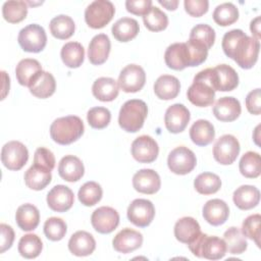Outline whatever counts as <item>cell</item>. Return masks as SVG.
I'll return each mask as SVG.
<instances>
[{
    "label": "cell",
    "instance_id": "6da1fadb",
    "mask_svg": "<svg viewBox=\"0 0 261 261\" xmlns=\"http://www.w3.org/2000/svg\"><path fill=\"white\" fill-rule=\"evenodd\" d=\"M221 46L224 54L233 59L244 69L252 68L258 60L260 42L247 36L242 30H233L227 33Z\"/></svg>",
    "mask_w": 261,
    "mask_h": 261
},
{
    "label": "cell",
    "instance_id": "7a4b0ae2",
    "mask_svg": "<svg viewBox=\"0 0 261 261\" xmlns=\"http://www.w3.org/2000/svg\"><path fill=\"white\" fill-rule=\"evenodd\" d=\"M83 120L75 115L55 119L50 125L51 139L59 145H69L77 141L84 134Z\"/></svg>",
    "mask_w": 261,
    "mask_h": 261
},
{
    "label": "cell",
    "instance_id": "3957f363",
    "mask_svg": "<svg viewBox=\"0 0 261 261\" xmlns=\"http://www.w3.org/2000/svg\"><path fill=\"white\" fill-rule=\"evenodd\" d=\"M147 114L148 107L143 100H128L121 106L119 110V126L127 133H136L144 125Z\"/></svg>",
    "mask_w": 261,
    "mask_h": 261
},
{
    "label": "cell",
    "instance_id": "277c9868",
    "mask_svg": "<svg viewBox=\"0 0 261 261\" xmlns=\"http://www.w3.org/2000/svg\"><path fill=\"white\" fill-rule=\"evenodd\" d=\"M188 246L193 255L208 260H219L226 254V245L222 239L202 232Z\"/></svg>",
    "mask_w": 261,
    "mask_h": 261
},
{
    "label": "cell",
    "instance_id": "5b68a950",
    "mask_svg": "<svg viewBox=\"0 0 261 261\" xmlns=\"http://www.w3.org/2000/svg\"><path fill=\"white\" fill-rule=\"evenodd\" d=\"M189 101L198 107H207L213 104L215 91L209 80L208 68L199 71L193 81V84L187 91Z\"/></svg>",
    "mask_w": 261,
    "mask_h": 261
},
{
    "label": "cell",
    "instance_id": "8992f818",
    "mask_svg": "<svg viewBox=\"0 0 261 261\" xmlns=\"http://www.w3.org/2000/svg\"><path fill=\"white\" fill-rule=\"evenodd\" d=\"M115 7L108 0H95L85 10V20L92 29H102L112 19Z\"/></svg>",
    "mask_w": 261,
    "mask_h": 261
},
{
    "label": "cell",
    "instance_id": "52a82bcc",
    "mask_svg": "<svg viewBox=\"0 0 261 261\" xmlns=\"http://www.w3.org/2000/svg\"><path fill=\"white\" fill-rule=\"evenodd\" d=\"M17 41L23 51L39 53L47 44V35L43 27L31 23L20 30Z\"/></svg>",
    "mask_w": 261,
    "mask_h": 261
},
{
    "label": "cell",
    "instance_id": "ba28073f",
    "mask_svg": "<svg viewBox=\"0 0 261 261\" xmlns=\"http://www.w3.org/2000/svg\"><path fill=\"white\" fill-rule=\"evenodd\" d=\"M197 164L196 155L188 147L174 148L168 155L167 165L171 172L179 175L190 173Z\"/></svg>",
    "mask_w": 261,
    "mask_h": 261
},
{
    "label": "cell",
    "instance_id": "9c48e42d",
    "mask_svg": "<svg viewBox=\"0 0 261 261\" xmlns=\"http://www.w3.org/2000/svg\"><path fill=\"white\" fill-rule=\"evenodd\" d=\"M29 159L27 147L19 141H10L6 143L1 150V161L9 170L21 169Z\"/></svg>",
    "mask_w": 261,
    "mask_h": 261
},
{
    "label": "cell",
    "instance_id": "30bf717a",
    "mask_svg": "<svg viewBox=\"0 0 261 261\" xmlns=\"http://www.w3.org/2000/svg\"><path fill=\"white\" fill-rule=\"evenodd\" d=\"M209 69V79L214 91L229 92L239 85V75L237 71L227 64H219Z\"/></svg>",
    "mask_w": 261,
    "mask_h": 261
},
{
    "label": "cell",
    "instance_id": "8fae6325",
    "mask_svg": "<svg viewBox=\"0 0 261 261\" xmlns=\"http://www.w3.org/2000/svg\"><path fill=\"white\" fill-rule=\"evenodd\" d=\"M240 150V143L234 136L223 135L214 144L213 157L218 163L229 165L236 161Z\"/></svg>",
    "mask_w": 261,
    "mask_h": 261
},
{
    "label": "cell",
    "instance_id": "7c38bea8",
    "mask_svg": "<svg viewBox=\"0 0 261 261\" xmlns=\"http://www.w3.org/2000/svg\"><path fill=\"white\" fill-rule=\"evenodd\" d=\"M146 83V73L142 66L128 64L119 73L118 87L125 93H136L143 89Z\"/></svg>",
    "mask_w": 261,
    "mask_h": 261
},
{
    "label": "cell",
    "instance_id": "4fadbf2b",
    "mask_svg": "<svg viewBox=\"0 0 261 261\" xmlns=\"http://www.w3.org/2000/svg\"><path fill=\"white\" fill-rule=\"evenodd\" d=\"M127 218L139 227L148 226L155 216V207L150 200L136 199L127 207Z\"/></svg>",
    "mask_w": 261,
    "mask_h": 261
},
{
    "label": "cell",
    "instance_id": "5bb4252c",
    "mask_svg": "<svg viewBox=\"0 0 261 261\" xmlns=\"http://www.w3.org/2000/svg\"><path fill=\"white\" fill-rule=\"evenodd\" d=\"M130 151L134 159L138 162L151 163L156 160L159 153V147L152 137L143 135L134 140Z\"/></svg>",
    "mask_w": 261,
    "mask_h": 261
},
{
    "label": "cell",
    "instance_id": "9a60e30c",
    "mask_svg": "<svg viewBox=\"0 0 261 261\" xmlns=\"http://www.w3.org/2000/svg\"><path fill=\"white\" fill-rule=\"evenodd\" d=\"M91 223L99 233H110L119 224V214L112 207L102 206L92 213Z\"/></svg>",
    "mask_w": 261,
    "mask_h": 261
},
{
    "label": "cell",
    "instance_id": "2e32d148",
    "mask_svg": "<svg viewBox=\"0 0 261 261\" xmlns=\"http://www.w3.org/2000/svg\"><path fill=\"white\" fill-rule=\"evenodd\" d=\"M191 115L189 109L179 103H175L169 106L164 115L165 127L169 133L178 134L181 133L188 125Z\"/></svg>",
    "mask_w": 261,
    "mask_h": 261
},
{
    "label": "cell",
    "instance_id": "e0dca14e",
    "mask_svg": "<svg viewBox=\"0 0 261 261\" xmlns=\"http://www.w3.org/2000/svg\"><path fill=\"white\" fill-rule=\"evenodd\" d=\"M73 202V192L63 185L53 187L47 195L48 207L55 212H65L69 210L72 207Z\"/></svg>",
    "mask_w": 261,
    "mask_h": 261
},
{
    "label": "cell",
    "instance_id": "ac0fdd59",
    "mask_svg": "<svg viewBox=\"0 0 261 261\" xmlns=\"http://www.w3.org/2000/svg\"><path fill=\"white\" fill-rule=\"evenodd\" d=\"M133 186L139 193L153 195L159 191L161 187V179L155 170L145 168L134 174Z\"/></svg>",
    "mask_w": 261,
    "mask_h": 261
},
{
    "label": "cell",
    "instance_id": "d6986e66",
    "mask_svg": "<svg viewBox=\"0 0 261 261\" xmlns=\"http://www.w3.org/2000/svg\"><path fill=\"white\" fill-rule=\"evenodd\" d=\"M142 244V233L128 227L121 229L112 241V246L114 250L122 254H127L139 249Z\"/></svg>",
    "mask_w": 261,
    "mask_h": 261
},
{
    "label": "cell",
    "instance_id": "ffe728a7",
    "mask_svg": "<svg viewBox=\"0 0 261 261\" xmlns=\"http://www.w3.org/2000/svg\"><path fill=\"white\" fill-rule=\"evenodd\" d=\"M166 65L174 70H182L190 66V53L186 43H173L164 53Z\"/></svg>",
    "mask_w": 261,
    "mask_h": 261
},
{
    "label": "cell",
    "instance_id": "44dd1931",
    "mask_svg": "<svg viewBox=\"0 0 261 261\" xmlns=\"http://www.w3.org/2000/svg\"><path fill=\"white\" fill-rule=\"evenodd\" d=\"M202 214L204 219L213 226L223 224L229 215L228 205L220 199H212L203 206Z\"/></svg>",
    "mask_w": 261,
    "mask_h": 261
},
{
    "label": "cell",
    "instance_id": "7402d4cb",
    "mask_svg": "<svg viewBox=\"0 0 261 261\" xmlns=\"http://www.w3.org/2000/svg\"><path fill=\"white\" fill-rule=\"evenodd\" d=\"M242 112L241 103L233 97H222L216 101L213 106L214 116L223 122L236 120Z\"/></svg>",
    "mask_w": 261,
    "mask_h": 261
},
{
    "label": "cell",
    "instance_id": "603a6c76",
    "mask_svg": "<svg viewBox=\"0 0 261 261\" xmlns=\"http://www.w3.org/2000/svg\"><path fill=\"white\" fill-rule=\"evenodd\" d=\"M111 43L107 35L99 34L93 37L88 47V58L94 65L103 64L110 53Z\"/></svg>",
    "mask_w": 261,
    "mask_h": 261
},
{
    "label": "cell",
    "instance_id": "cb8c5ba5",
    "mask_svg": "<svg viewBox=\"0 0 261 261\" xmlns=\"http://www.w3.org/2000/svg\"><path fill=\"white\" fill-rule=\"evenodd\" d=\"M29 89L35 97L46 99L54 94L56 90V82L50 72L42 70L33 77L29 85Z\"/></svg>",
    "mask_w": 261,
    "mask_h": 261
},
{
    "label": "cell",
    "instance_id": "d4e9b609",
    "mask_svg": "<svg viewBox=\"0 0 261 261\" xmlns=\"http://www.w3.org/2000/svg\"><path fill=\"white\" fill-rule=\"evenodd\" d=\"M96 249V241L94 237L85 230L74 232L68 241V250L72 255L84 257L91 255Z\"/></svg>",
    "mask_w": 261,
    "mask_h": 261
},
{
    "label": "cell",
    "instance_id": "484cf974",
    "mask_svg": "<svg viewBox=\"0 0 261 261\" xmlns=\"http://www.w3.org/2000/svg\"><path fill=\"white\" fill-rule=\"evenodd\" d=\"M58 173L64 180L73 182L80 180L83 177L85 173V167L79 157L73 155H66L59 161Z\"/></svg>",
    "mask_w": 261,
    "mask_h": 261
},
{
    "label": "cell",
    "instance_id": "4316f807",
    "mask_svg": "<svg viewBox=\"0 0 261 261\" xmlns=\"http://www.w3.org/2000/svg\"><path fill=\"white\" fill-rule=\"evenodd\" d=\"M201 233V227L198 221L190 216L178 219L174 225V237L182 244H191Z\"/></svg>",
    "mask_w": 261,
    "mask_h": 261
},
{
    "label": "cell",
    "instance_id": "83f0119b",
    "mask_svg": "<svg viewBox=\"0 0 261 261\" xmlns=\"http://www.w3.org/2000/svg\"><path fill=\"white\" fill-rule=\"evenodd\" d=\"M23 178L28 188L35 191H41L51 182L52 174L49 168L34 163L25 171Z\"/></svg>",
    "mask_w": 261,
    "mask_h": 261
},
{
    "label": "cell",
    "instance_id": "f1b7e54d",
    "mask_svg": "<svg viewBox=\"0 0 261 261\" xmlns=\"http://www.w3.org/2000/svg\"><path fill=\"white\" fill-rule=\"evenodd\" d=\"M232 200L239 209L250 210L259 204L260 192L254 186L244 185L233 192Z\"/></svg>",
    "mask_w": 261,
    "mask_h": 261
},
{
    "label": "cell",
    "instance_id": "f546056e",
    "mask_svg": "<svg viewBox=\"0 0 261 261\" xmlns=\"http://www.w3.org/2000/svg\"><path fill=\"white\" fill-rule=\"evenodd\" d=\"M118 84L112 77H99L92 86V93L94 97L102 102L113 101L118 96Z\"/></svg>",
    "mask_w": 261,
    "mask_h": 261
},
{
    "label": "cell",
    "instance_id": "4dcf8cb0",
    "mask_svg": "<svg viewBox=\"0 0 261 261\" xmlns=\"http://www.w3.org/2000/svg\"><path fill=\"white\" fill-rule=\"evenodd\" d=\"M15 220L20 229L24 231H31L39 225L40 212L38 208L33 204H22L16 210Z\"/></svg>",
    "mask_w": 261,
    "mask_h": 261
},
{
    "label": "cell",
    "instance_id": "1f68e13d",
    "mask_svg": "<svg viewBox=\"0 0 261 261\" xmlns=\"http://www.w3.org/2000/svg\"><path fill=\"white\" fill-rule=\"evenodd\" d=\"M215 137L213 124L206 119H198L190 128V138L194 144L205 147L212 143Z\"/></svg>",
    "mask_w": 261,
    "mask_h": 261
},
{
    "label": "cell",
    "instance_id": "d6a6232c",
    "mask_svg": "<svg viewBox=\"0 0 261 261\" xmlns=\"http://www.w3.org/2000/svg\"><path fill=\"white\" fill-rule=\"evenodd\" d=\"M180 90V83L177 77L169 74L160 75L154 84V93L161 100L174 99Z\"/></svg>",
    "mask_w": 261,
    "mask_h": 261
},
{
    "label": "cell",
    "instance_id": "836d02e7",
    "mask_svg": "<svg viewBox=\"0 0 261 261\" xmlns=\"http://www.w3.org/2000/svg\"><path fill=\"white\" fill-rule=\"evenodd\" d=\"M139 22L130 17H122L114 22L111 32L113 37L119 42H128L139 34Z\"/></svg>",
    "mask_w": 261,
    "mask_h": 261
},
{
    "label": "cell",
    "instance_id": "e575fe53",
    "mask_svg": "<svg viewBox=\"0 0 261 261\" xmlns=\"http://www.w3.org/2000/svg\"><path fill=\"white\" fill-rule=\"evenodd\" d=\"M60 56L67 67L77 68L84 62L85 49L79 42H68L62 46Z\"/></svg>",
    "mask_w": 261,
    "mask_h": 261
},
{
    "label": "cell",
    "instance_id": "d590c367",
    "mask_svg": "<svg viewBox=\"0 0 261 261\" xmlns=\"http://www.w3.org/2000/svg\"><path fill=\"white\" fill-rule=\"evenodd\" d=\"M49 29L53 37L59 40H66L73 35L75 24L70 16L60 14L51 19L49 23Z\"/></svg>",
    "mask_w": 261,
    "mask_h": 261
},
{
    "label": "cell",
    "instance_id": "8d00e7d4",
    "mask_svg": "<svg viewBox=\"0 0 261 261\" xmlns=\"http://www.w3.org/2000/svg\"><path fill=\"white\" fill-rule=\"evenodd\" d=\"M42 70V66L38 60L24 58L20 60L15 67L16 80L21 86L29 87L33 77Z\"/></svg>",
    "mask_w": 261,
    "mask_h": 261
},
{
    "label": "cell",
    "instance_id": "74e56055",
    "mask_svg": "<svg viewBox=\"0 0 261 261\" xmlns=\"http://www.w3.org/2000/svg\"><path fill=\"white\" fill-rule=\"evenodd\" d=\"M223 241L226 245V251L232 255H240L244 253L248 248L246 237L236 226H231L225 230L223 234Z\"/></svg>",
    "mask_w": 261,
    "mask_h": 261
},
{
    "label": "cell",
    "instance_id": "f35d334b",
    "mask_svg": "<svg viewBox=\"0 0 261 261\" xmlns=\"http://www.w3.org/2000/svg\"><path fill=\"white\" fill-rule=\"evenodd\" d=\"M240 172L247 178H256L261 173V158L257 152H246L239 163Z\"/></svg>",
    "mask_w": 261,
    "mask_h": 261
},
{
    "label": "cell",
    "instance_id": "ab89813d",
    "mask_svg": "<svg viewBox=\"0 0 261 261\" xmlns=\"http://www.w3.org/2000/svg\"><path fill=\"white\" fill-rule=\"evenodd\" d=\"M194 187L199 194L211 195L221 188L220 177L212 172H202L194 180Z\"/></svg>",
    "mask_w": 261,
    "mask_h": 261
},
{
    "label": "cell",
    "instance_id": "60d3db41",
    "mask_svg": "<svg viewBox=\"0 0 261 261\" xmlns=\"http://www.w3.org/2000/svg\"><path fill=\"white\" fill-rule=\"evenodd\" d=\"M17 249L18 253L22 257L27 259H34L41 254L43 249V243L37 234L28 233L20 238Z\"/></svg>",
    "mask_w": 261,
    "mask_h": 261
},
{
    "label": "cell",
    "instance_id": "b9f144b4",
    "mask_svg": "<svg viewBox=\"0 0 261 261\" xmlns=\"http://www.w3.org/2000/svg\"><path fill=\"white\" fill-rule=\"evenodd\" d=\"M2 14L10 23L20 22L27 17L28 5L24 1H6L2 6Z\"/></svg>",
    "mask_w": 261,
    "mask_h": 261
},
{
    "label": "cell",
    "instance_id": "7bdbcfd3",
    "mask_svg": "<svg viewBox=\"0 0 261 261\" xmlns=\"http://www.w3.org/2000/svg\"><path fill=\"white\" fill-rule=\"evenodd\" d=\"M214 21L221 27H227L236 22L239 18V10L237 6L230 2L222 3L213 11Z\"/></svg>",
    "mask_w": 261,
    "mask_h": 261
},
{
    "label": "cell",
    "instance_id": "ee69618b",
    "mask_svg": "<svg viewBox=\"0 0 261 261\" xmlns=\"http://www.w3.org/2000/svg\"><path fill=\"white\" fill-rule=\"evenodd\" d=\"M103 191L101 186L96 181H87L79 190L77 197L80 202L85 206H94L102 199Z\"/></svg>",
    "mask_w": 261,
    "mask_h": 261
},
{
    "label": "cell",
    "instance_id": "f6af8a7d",
    "mask_svg": "<svg viewBox=\"0 0 261 261\" xmlns=\"http://www.w3.org/2000/svg\"><path fill=\"white\" fill-rule=\"evenodd\" d=\"M189 40L197 42L209 50L215 42V31L209 24L199 23L191 30Z\"/></svg>",
    "mask_w": 261,
    "mask_h": 261
},
{
    "label": "cell",
    "instance_id": "bcb514c9",
    "mask_svg": "<svg viewBox=\"0 0 261 261\" xmlns=\"http://www.w3.org/2000/svg\"><path fill=\"white\" fill-rule=\"evenodd\" d=\"M145 27L151 32H160L167 28L168 17L167 15L156 6H152L150 11L143 16Z\"/></svg>",
    "mask_w": 261,
    "mask_h": 261
},
{
    "label": "cell",
    "instance_id": "7dc6e473",
    "mask_svg": "<svg viewBox=\"0 0 261 261\" xmlns=\"http://www.w3.org/2000/svg\"><path fill=\"white\" fill-rule=\"evenodd\" d=\"M67 231L65 221L59 217H50L44 223V233L50 241L57 242L62 240Z\"/></svg>",
    "mask_w": 261,
    "mask_h": 261
},
{
    "label": "cell",
    "instance_id": "c3c4849f",
    "mask_svg": "<svg viewBox=\"0 0 261 261\" xmlns=\"http://www.w3.org/2000/svg\"><path fill=\"white\" fill-rule=\"evenodd\" d=\"M87 119L90 126L101 129L106 127L111 119L110 111L105 107H93L87 113Z\"/></svg>",
    "mask_w": 261,
    "mask_h": 261
},
{
    "label": "cell",
    "instance_id": "681fc988",
    "mask_svg": "<svg viewBox=\"0 0 261 261\" xmlns=\"http://www.w3.org/2000/svg\"><path fill=\"white\" fill-rule=\"evenodd\" d=\"M260 214H252L248 216L242 224V232L248 239L254 241L257 247H260Z\"/></svg>",
    "mask_w": 261,
    "mask_h": 261
},
{
    "label": "cell",
    "instance_id": "f907efd6",
    "mask_svg": "<svg viewBox=\"0 0 261 261\" xmlns=\"http://www.w3.org/2000/svg\"><path fill=\"white\" fill-rule=\"evenodd\" d=\"M186 44L190 53V66H198L202 64L207 58L208 49L203 45L191 40H188Z\"/></svg>",
    "mask_w": 261,
    "mask_h": 261
},
{
    "label": "cell",
    "instance_id": "816d5d0a",
    "mask_svg": "<svg viewBox=\"0 0 261 261\" xmlns=\"http://www.w3.org/2000/svg\"><path fill=\"white\" fill-rule=\"evenodd\" d=\"M34 163L45 166L50 170H53L55 166L54 154L45 147H40L36 150L34 155Z\"/></svg>",
    "mask_w": 261,
    "mask_h": 261
},
{
    "label": "cell",
    "instance_id": "f5cc1de1",
    "mask_svg": "<svg viewBox=\"0 0 261 261\" xmlns=\"http://www.w3.org/2000/svg\"><path fill=\"white\" fill-rule=\"evenodd\" d=\"M185 10L194 17H200L208 11L209 2L207 0H185Z\"/></svg>",
    "mask_w": 261,
    "mask_h": 261
},
{
    "label": "cell",
    "instance_id": "db71d44e",
    "mask_svg": "<svg viewBox=\"0 0 261 261\" xmlns=\"http://www.w3.org/2000/svg\"><path fill=\"white\" fill-rule=\"evenodd\" d=\"M126 10L135 15L145 16L152 7L151 0H127L125 1Z\"/></svg>",
    "mask_w": 261,
    "mask_h": 261
},
{
    "label": "cell",
    "instance_id": "11a10c76",
    "mask_svg": "<svg viewBox=\"0 0 261 261\" xmlns=\"http://www.w3.org/2000/svg\"><path fill=\"white\" fill-rule=\"evenodd\" d=\"M260 89L257 88L251 91L246 97V107L251 114L259 115L261 112V103H260Z\"/></svg>",
    "mask_w": 261,
    "mask_h": 261
},
{
    "label": "cell",
    "instance_id": "9f6ffc18",
    "mask_svg": "<svg viewBox=\"0 0 261 261\" xmlns=\"http://www.w3.org/2000/svg\"><path fill=\"white\" fill-rule=\"evenodd\" d=\"M1 231V244H0V253H4L6 250L11 248L14 241V231L13 228L5 223L0 224Z\"/></svg>",
    "mask_w": 261,
    "mask_h": 261
},
{
    "label": "cell",
    "instance_id": "6f0895ef",
    "mask_svg": "<svg viewBox=\"0 0 261 261\" xmlns=\"http://www.w3.org/2000/svg\"><path fill=\"white\" fill-rule=\"evenodd\" d=\"M250 30L253 34V38H255L256 40L260 41V16L255 17L250 24Z\"/></svg>",
    "mask_w": 261,
    "mask_h": 261
},
{
    "label": "cell",
    "instance_id": "680465c9",
    "mask_svg": "<svg viewBox=\"0 0 261 261\" xmlns=\"http://www.w3.org/2000/svg\"><path fill=\"white\" fill-rule=\"evenodd\" d=\"M2 73V77H3V87H2V100L5 98L7 92H9V86H10V81H9V76L6 74L5 71H1Z\"/></svg>",
    "mask_w": 261,
    "mask_h": 261
},
{
    "label": "cell",
    "instance_id": "91938a15",
    "mask_svg": "<svg viewBox=\"0 0 261 261\" xmlns=\"http://www.w3.org/2000/svg\"><path fill=\"white\" fill-rule=\"evenodd\" d=\"M159 4H161L162 6H164L166 9L168 10H175L177 8L178 5V1L177 0H169V1H165V0H158Z\"/></svg>",
    "mask_w": 261,
    "mask_h": 261
},
{
    "label": "cell",
    "instance_id": "94428289",
    "mask_svg": "<svg viewBox=\"0 0 261 261\" xmlns=\"http://www.w3.org/2000/svg\"><path fill=\"white\" fill-rule=\"evenodd\" d=\"M259 128H260V125H258L257 127H256V129H255V133L256 134H258L259 133ZM258 139H259V137L256 135L255 137H254V141H255V143L257 144V145H259V142H258Z\"/></svg>",
    "mask_w": 261,
    "mask_h": 261
}]
</instances>
